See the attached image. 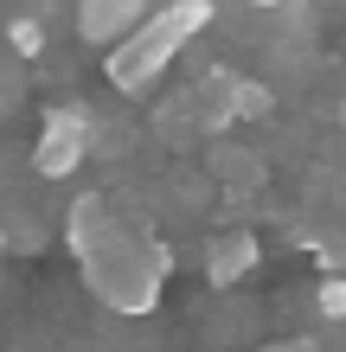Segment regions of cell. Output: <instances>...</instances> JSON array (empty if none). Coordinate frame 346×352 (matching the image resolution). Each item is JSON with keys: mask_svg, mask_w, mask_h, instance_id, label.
I'll return each mask as SVG.
<instances>
[{"mask_svg": "<svg viewBox=\"0 0 346 352\" xmlns=\"http://www.w3.org/2000/svg\"><path fill=\"white\" fill-rule=\"evenodd\" d=\"M77 263H84L90 295L116 314H148L167 288V250L148 237V224H129V218H116L103 237H90Z\"/></svg>", "mask_w": 346, "mask_h": 352, "instance_id": "6da1fadb", "label": "cell"}, {"mask_svg": "<svg viewBox=\"0 0 346 352\" xmlns=\"http://www.w3.org/2000/svg\"><path fill=\"white\" fill-rule=\"evenodd\" d=\"M212 19H218L212 0H167V7H154L135 32H122L116 45H109V84H116L122 96L154 90L160 77L173 71V58L186 52Z\"/></svg>", "mask_w": 346, "mask_h": 352, "instance_id": "7a4b0ae2", "label": "cell"}, {"mask_svg": "<svg viewBox=\"0 0 346 352\" xmlns=\"http://www.w3.org/2000/svg\"><path fill=\"white\" fill-rule=\"evenodd\" d=\"M90 148H96V116L84 102H58L45 116V129H39V141H32V173L39 179H65V173L84 167Z\"/></svg>", "mask_w": 346, "mask_h": 352, "instance_id": "3957f363", "label": "cell"}, {"mask_svg": "<svg viewBox=\"0 0 346 352\" xmlns=\"http://www.w3.org/2000/svg\"><path fill=\"white\" fill-rule=\"evenodd\" d=\"M141 19H148V0H77V32H84L90 45H116Z\"/></svg>", "mask_w": 346, "mask_h": 352, "instance_id": "277c9868", "label": "cell"}, {"mask_svg": "<svg viewBox=\"0 0 346 352\" xmlns=\"http://www.w3.org/2000/svg\"><path fill=\"white\" fill-rule=\"evenodd\" d=\"M263 263V243H257V231H218L212 243H206V276L218 282V288H231V282H244L250 269Z\"/></svg>", "mask_w": 346, "mask_h": 352, "instance_id": "5b68a950", "label": "cell"}, {"mask_svg": "<svg viewBox=\"0 0 346 352\" xmlns=\"http://www.w3.org/2000/svg\"><path fill=\"white\" fill-rule=\"evenodd\" d=\"M7 45L19 58H39V52H45V26H39V13H13L7 19Z\"/></svg>", "mask_w": 346, "mask_h": 352, "instance_id": "8992f818", "label": "cell"}, {"mask_svg": "<svg viewBox=\"0 0 346 352\" xmlns=\"http://www.w3.org/2000/svg\"><path fill=\"white\" fill-rule=\"evenodd\" d=\"M314 307H321V320H340L346 327V269H327V276H321Z\"/></svg>", "mask_w": 346, "mask_h": 352, "instance_id": "52a82bcc", "label": "cell"}, {"mask_svg": "<svg viewBox=\"0 0 346 352\" xmlns=\"http://www.w3.org/2000/svg\"><path fill=\"white\" fill-rule=\"evenodd\" d=\"M263 116H270V90L237 77V122H263Z\"/></svg>", "mask_w": 346, "mask_h": 352, "instance_id": "ba28073f", "label": "cell"}, {"mask_svg": "<svg viewBox=\"0 0 346 352\" xmlns=\"http://www.w3.org/2000/svg\"><path fill=\"white\" fill-rule=\"evenodd\" d=\"M327 269H346V243H334V250H327Z\"/></svg>", "mask_w": 346, "mask_h": 352, "instance_id": "9c48e42d", "label": "cell"}, {"mask_svg": "<svg viewBox=\"0 0 346 352\" xmlns=\"http://www.w3.org/2000/svg\"><path fill=\"white\" fill-rule=\"evenodd\" d=\"M244 7H257V13H270V7H282V0H244Z\"/></svg>", "mask_w": 346, "mask_h": 352, "instance_id": "30bf717a", "label": "cell"}, {"mask_svg": "<svg viewBox=\"0 0 346 352\" xmlns=\"http://www.w3.org/2000/svg\"><path fill=\"white\" fill-rule=\"evenodd\" d=\"M340 129H346V102H340Z\"/></svg>", "mask_w": 346, "mask_h": 352, "instance_id": "8fae6325", "label": "cell"}]
</instances>
